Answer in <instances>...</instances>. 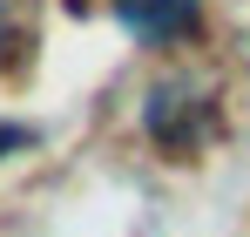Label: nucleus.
<instances>
[{"instance_id":"obj_1","label":"nucleus","mask_w":250,"mask_h":237,"mask_svg":"<svg viewBox=\"0 0 250 237\" xmlns=\"http://www.w3.org/2000/svg\"><path fill=\"white\" fill-rule=\"evenodd\" d=\"M196 7H203V0H115V21H122L142 47H169L176 34L196 27Z\"/></svg>"},{"instance_id":"obj_2","label":"nucleus","mask_w":250,"mask_h":237,"mask_svg":"<svg viewBox=\"0 0 250 237\" xmlns=\"http://www.w3.org/2000/svg\"><path fill=\"white\" fill-rule=\"evenodd\" d=\"M7 41H14V14H7V0H0V54H7Z\"/></svg>"}]
</instances>
